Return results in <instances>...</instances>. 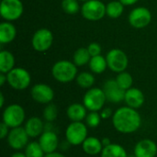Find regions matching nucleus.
I'll return each mask as SVG.
<instances>
[{
	"label": "nucleus",
	"mask_w": 157,
	"mask_h": 157,
	"mask_svg": "<svg viewBox=\"0 0 157 157\" xmlns=\"http://www.w3.org/2000/svg\"><path fill=\"white\" fill-rule=\"evenodd\" d=\"M112 124L117 132L130 134L140 129L142 118L136 109L128 106L121 107L114 112L112 116Z\"/></svg>",
	"instance_id": "f257e3e1"
},
{
	"label": "nucleus",
	"mask_w": 157,
	"mask_h": 157,
	"mask_svg": "<svg viewBox=\"0 0 157 157\" xmlns=\"http://www.w3.org/2000/svg\"><path fill=\"white\" fill-rule=\"evenodd\" d=\"M52 74L56 81L60 83H69L76 78L77 68L74 63L62 60L53 64Z\"/></svg>",
	"instance_id": "f03ea898"
},
{
	"label": "nucleus",
	"mask_w": 157,
	"mask_h": 157,
	"mask_svg": "<svg viewBox=\"0 0 157 157\" xmlns=\"http://www.w3.org/2000/svg\"><path fill=\"white\" fill-rule=\"evenodd\" d=\"M87 126L82 121H72L65 131L66 141L74 146L82 145L87 136Z\"/></svg>",
	"instance_id": "7ed1b4c3"
},
{
	"label": "nucleus",
	"mask_w": 157,
	"mask_h": 157,
	"mask_svg": "<svg viewBox=\"0 0 157 157\" xmlns=\"http://www.w3.org/2000/svg\"><path fill=\"white\" fill-rule=\"evenodd\" d=\"M107 101L104 90L99 87L89 88L83 98V104L89 111H99Z\"/></svg>",
	"instance_id": "20e7f679"
},
{
	"label": "nucleus",
	"mask_w": 157,
	"mask_h": 157,
	"mask_svg": "<svg viewBox=\"0 0 157 157\" xmlns=\"http://www.w3.org/2000/svg\"><path fill=\"white\" fill-rule=\"evenodd\" d=\"M25 110L18 104L8 105L3 111L2 121L6 123L10 129L20 127L25 121Z\"/></svg>",
	"instance_id": "39448f33"
},
{
	"label": "nucleus",
	"mask_w": 157,
	"mask_h": 157,
	"mask_svg": "<svg viewBox=\"0 0 157 157\" xmlns=\"http://www.w3.org/2000/svg\"><path fill=\"white\" fill-rule=\"evenodd\" d=\"M8 85L16 90H24L29 87L31 82L29 73L20 67H15L6 74Z\"/></svg>",
	"instance_id": "423d86ee"
},
{
	"label": "nucleus",
	"mask_w": 157,
	"mask_h": 157,
	"mask_svg": "<svg viewBox=\"0 0 157 157\" xmlns=\"http://www.w3.org/2000/svg\"><path fill=\"white\" fill-rule=\"evenodd\" d=\"M83 17L90 21H97L106 15V5L100 0H89L84 2L81 7Z\"/></svg>",
	"instance_id": "0eeeda50"
},
{
	"label": "nucleus",
	"mask_w": 157,
	"mask_h": 157,
	"mask_svg": "<svg viewBox=\"0 0 157 157\" xmlns=\"http://www.w3.org/2000/svg\"><path fill=\"white\" fill-rule=\"evenodd\" d=\"M23 4L20 0H1L0 15L6 21L18 19L23 14Z\"/></svg>",
	"instance_id": "6e6552de"
},
{
	"label": "nucleus",
	"mask_w": 157,
	"mask_h": 157,
	"mask_svg": "<svg viewBox=\"0 0 157 157\" xmlns=\"http://www.w3.org/2000/svg\"><path fill=\"white\" fill-rule=\"evenodd\" d=\"M106 59L108 63V67L115 73L119 74L124 72L128 67V63H129L128 56L122 50L120 49L110 50L108 52Z\"/></svg>",
	"instance_id": "1a4fd4ad"
},
{
	"label": "nucleus",
	"mask_w": 157,
	"mask_h": 157,
	"mask_svg": "<svg viewBox=\"0 0 157 157\" xmlns=\"http://www.w3.org/2000/svg\"><path fill=\"white\" fill-rule=\"evenodd\" d=\"M7 144L13 150H21L26 148L29 144V136L28 135L24 127L13 128L9 131L7 135Z\"/></svg>",
	"instance_id": "9d476101"
},
{
	"label": "nucleus",
	"mask_w": 157,
	"mask_h": 157,
	"mask_svg": "<svg viewBox=\"0 0 157 157\" xmlns=\"http://www.w3.org/2000/svg\"><path fill=\"white\" fill-rule=\"evenodd\" d=\"M152 14L144 6H139L132 9L129 15V23L135 29H144L150 24Z\"/></svg>",
	"instance_id": "9b49d317"
},
{
	"label": "nucleus",
	"mask_w": 157,
	"mask_h": 157,
	"mask_svg": "<svg viewBox=\"0 0 157 157\" xmlns=\"http://www.w3.org/2000/svg\"><path fill=\"white\" fill-rule=\"evenodd\" d=\"M53 41V35L48 29H38L32 37V47L37 52H46L49 50Z\"/></svg>",
	"instance_id": "f8f14e48"
},
{
	"label": "nucleus",
	"mask_w": 157,
	"mask_h": 157,
	"mask_svg": "<svg viewBox=\"0 0 157 157\" xmlns=\"http://www.w3.org/2000/svg\"><path fill=\"white\" fill-rule=\"evenodd\" d=\"M103 90L106 95L107 101L117 104L124 101L125 90H123L117 83L116 79L107 80L103 86Z\"/></svg>",
	"instance_id": "ddd939ff"
},
{
	"label": "nucleus",
	"mask_w": 157,
	"mask_h": 157,
	"mask_svg": "<svg viewBox=\"0 0 157 157\" xmlns=\"http://www.w3.org/2000/svg\"><path fill=\"white\" fill-rule=\"evenodd\" d=\"M30 95L34 101L40 104L52 103L54 98V92L52 88L46 84H37L32 86Z\"/></svg>",
	"instance_id": "4468645a"
},
{
	"label": "nucleus",
	"mask_w": 157,
	"mask_h": 157,
	"mask_svg": "<svg viewBox=\"0 0 157 157\" xmlns=\"http://www.w3.org/2000/svg\"><path fill=\"white\" fill-rule=\"evenodd\" d=\"M39 144L45 155L56 152L59 147V139L53 131H44L39 138Z\"/></svg>",
	"instance_id": "2eb2a0df"
},
{
	"label": "nucleus",
	"mask_w": 157,
	"mask_h": 157,
	"mask_svg": "<svg viewBox=\"0 0 157 157\" xmlns=\"http://www.w3.org/2000/svg\"><path fill=\"white\" fill-rule=\"evenodd\" d=\"M136 157H155L157 155L156 144L150 139H144L138 142L134 147Z\"/></svg>",
	"instance_id": "dca6fc26"
},
{
	"label": "nucleus",
	"mask_w": 157,
	"mask_h": 157,
	"mask_svg": "<svg viewBox=\"0 0 157 157\" xmlns=\"http://www.w3.org/2000/svg\"><path fill=\"white\" fill-rule=\"evenodd\" d=\"M144 100L145 98L144 93L136 87H131L125 92L124 101L126 105L130 108H132L134 109H140L144 105Z\"/></svg>",
	"instance_id": "f3484780"
},
{
	"label": "nucleus",
	"mask_w": 157,
	"mask_h": 157,
	"mask_svg": "<svg viewBox=\"0 0 157 157\" xmlns=\"http://www.w3.org/2000/svg\"><path fill=\"white\" fill-rule=\"evenodd\" d=\"M28 135L29 136V138H36V137H40L43 132L45 131V125L42 121V120L40 118L38 117H31L29 118L24 126Z\"/></svg>",
	"instance_id": "a211bd4d"
},
{
	"label": "nucleus",
	"mask_w": 157,
	"mask_h": 157,
	"mask_svg": "<svg viewBox=\"0 0 157 157\" xmlns=\"http://www.w3.org/2000/svg\"><path fill=\"white\" fill-rule=\"evenodd\" d=\"M66 114L71 121H82L86 118L87 109L84 104L74 103L67 108Z\"/></svg>",
	"instance_id": "6ab92c4d"
},
{
	"label": "nucleus",
	"mask_w": 157,
	"mask_h": 157,
	"mask_svg": "<svg viewBox=\"0 0 157 157\" xmlns=\"http://www.w3.org/2000/svg\"><path fill=\"white\" fill-rule=\"evenodd\" d=\"M83 151L89 155H97L101 154L104 146L102 144L101 140L93 137V136H88L85 142L82 144Z\"/></svg>",
	"instance_id": "aec40b11"
},
{
	"label": "nucleus",
	"mask_w": 157,
	"mask_h": 157,
	"mask_svg": "<svg viewBox=\"0 0 157 157\" xmlns=\"http://www.w3.org/2000/svg\"><path fill=\"white\" fill-rule=\"evenodd\" d=\"M17 35L16 27L10 22H2L0 24V42L2 44L9 43L14 40Z\"/></svg>",
	"instance_id": "412c9836"
},
{
	"label": "nucleus",
	"mask_w": 157,
	"mask_h": 157,
	"mask_svg": "<svg viewBox=\"0 0 157 157\" xmlns=\"http://www.w3.org/2000/svg\"><path fill=\"white\" fill-rule=\"evenodd\" d=\"M15 68V57L8 51L0 52V72L4 74L9 73Z\"/></svg>",
	"instance_id": "4be33fe9"
},
{
	"label": "nucleus",
	"mask_w": 157,
	"mask_h": 157,
	"mask_svg": "<svg viewBox=\"0 0 157 157\" xmlns=\"http://www.w3.org/2000/svg\"><path fill=\"white\" fill-rule=\"evenodd\" d=\"M100 157H128L126 150L118 144H111L103 148Z\"/></svg>",
	"instance_id": "5701e85b"
},
{
	"label": "nucleus",
	"mask_w": 157,
	"mask_h": 157,
	"mask_svg": "<svg viewBox=\"0 0 157 157\" xmlns=\"http://www.w3.org/2000/svg\"><path fill=\"white\" fill-rule=\"evenodd\" d=\"M89 68L94 74H102L108 67L107 59L103 57L102 55H97L93 56L90 59L89 62Z\"/></svg>",
	"instance_id": "b1692460"
},
{
	"label": "nucleus",
	"mask_w": 157,
	"mask_h": 157,
	"mask_svg": "<svg viewBox=\"0 0 157 157\" xmlns=\"http://www.w3.org/2000/svg\"><path fill=\"white\" fill-rule=\"evenodd\" d=\"M91 59V55L87 50V48H79L77 49L73 56V63L76 66H84L89 63Z\"/></svg>",
	"instance_id": "393cba45"
},
{
	"label": "nucleus",
	"mask_w": 157,
	"mask_h": 157,
	"mask_svg": "<svg viewBox=\"0 0 157 157\" xmlns=\"http://www.w3.org/2000/svg\"><path fill=\"white\" fill-rule=\"evenodd\" d=\"M124 10V5L121 1H111L106 6V15L111 18L120 17Z\"/></svg>",
	"instance_id": "a878e982"
},
{
	"label": "nucleus",
	"mask_w": 157,
	"mask_h": 157,
	"mask_svg": "<svg viewBox=\"0 0 157 157\" xmlns=\"http://www.w3.org/2000/svg\"><path fill=\"white\" fill-rule=\"evenodd\" d=\"M76 83L80 87L89 89L95 83V77L88 72H83L76 76Z\"/></svg>",
	"instance_id": "bb28decb"
},
{
	"label": "nucleus",
	"mask_w": 157,
	"mask_h": 157,
	"mask_svg": "<svg viewBox=\"0 0 157 157\" xmlns=\"http://www.w3.org/2000/svg\"><path fill=\"white\" fill-rule=\"evenodd\" d=\"M25 155L27 157H44L45 153L43 152L39 142H31L26 146Z\"/></svg>",
	"instance_id": "cd10ccee"
},
{
	"label": "nucleus",
	"mask_w": 157,
	"mask_h": 157,
	"mask_svg": "<svg viewBox=\"0 0 157 157\" xmlns=\"http://www.w3.org/2000/svg\"><path fill=\"white\" fill-rule=\"evenodd\" d=\"M116 81L118 83V85L123 89V90H128L132 86V83H133V78L131 74H129L128 72H121L119 73L117 77H116Z\"/></svg>",
	"instance_id": "c85d7f7f"
},
{
	"label": "nucleus",
	"mask_w": 157,
	"mask_h": 157,
	"mask_svg": "<svg viewBox=\"0 0 157 157\" xmlns=\"http://www.w3.org/2000/svg\"><path fill=\"white\" fill-rule=\"evenodd\" d=\"M43 119L47 122H52L57 119L58 116V109L57 106L53 103H49L47 106L44 108L43 112H42Z\"/></svg>",
	"instance_id": "c756f323"
},
{
	"label": "nucleus",
	"mask_w": 157,
	"mask_h": 157,
	"mask_svg": "<svg viewBox=\"0 0 157 157\" xmlns=\"http://www.w3.org/2000/svg\"><path fill=\"white\" fill-rule=\"evenodd\" d=\"M62 8L66 14L75 15L80 10V6L78 0H63Z\"/></svg>",
	"instance_id": "7c9ffc66"
},
{
	"label": "nucleus",
	"mask_w": 157,
	"mask_h": 157,
	"mask_svg": "<svg viewBox=\"0 0 157 157\" xmlns=\"http://www.w3.org/2000/svg\"><path fill=\"white\" fill-rule=\"evenodd\" d=\"M101 116L100 113H98V111H90L86 118V124L87 127L89 128H97L99 126L100 122H101Z\"/></svg>",
	"instance_id": "2f4dec72"
},
{
	"label": "nucleus",
	"mask_w": 157,
	"mask_h": 157,
	"mask_svg": "<svg viewBox=\"0 0 157 157\" xmlns=\"http://www.w3.org/2000/svg\"><path fill=\"white\" fill-rule=\"evenodd\" d=\"M87 50H88L91 57H93V56L100 55L101 51H102V48H101V46H100L99 43H98V42H92V43H90L88 45Z\"/></svg>",
	"instance_id": "473e14b6"
},
{
	"label": "nucleus",
	"mask_w": 157,
	"mask_h": 157,
	"mask_svg": "<svg viewBox=\"0 0 157 157\" xmlns=\"http://www.w3.org/2000/svg\"><path fill=\"white\" fill-rule=\"evenodd\" d=\"M9 129L10 128L6 123H4L3 121L1 122V124H0V138L1 139H5L7 137V135L9 133Z\"/></svg>",
	"instance_id": "72a5a7b5"
},
{
	"label": "nucleus",
	"mask_w": 157,
	"mask_h": 157,
	"mask_svg": "<svg viewBox=\"0 0 157 157\" xmlns=\"http://www.w3.org/2000/svg\"><path fill=\"white\" fill-rule=\"evenodd\" d=\"M113 114L114 113L112 112V109H109V108H103L100 110V116H101L102 120H108L110 117H112Z\"/></svg>",
	"instance_id": "f704fd0d"
},
{
	"label": "nucleus",
	"mask_w": 157,
	"mask_h": 157,
	"mask_svg": "<svg viewBox=\"0 0 157 157\" xmlns=\"http://www.w3.org/2000/svg\"><path fill=\"white\" fill-rule=\"evenodd\" d=\"M119 1H121L124 6H132L136 4L139 0H119Z\"/></svg>",
	"instance_id": "c9c22d12"
},
{
	"label": "nucleus",
	"mask_w": 157,
	"mask_h": 157,
	"mask_svg": "<svg viewBox=\"0 0 157 157\" xmlns=\"http://www.w3.org/2000/svg\"><path fill=\"white\" fill-rule=\"evenodd\" d=\"M44 157H66L65 155H63V154L61 153H58V152H54V153H52V154H47L45 155Z\"/></svg>",
	"instance_id": "e433bc0d"
},
{
	"label": "nucleus",
	"mask_w": 157,
	"mask_h": 157,
	"mask_svg": "<svg viewBox=\"0 0 157 157\" xmlns=\"http://www.w3.org/2000/svg\"><path fill=\"white\" fill-rule=\"evenodd\" d=\"M6 82H7V77H6V74L1 73V74H0V86H4V84H5Z\"/></svg>",
	"instance_id": "4c0bfd02"
},
{
	"label": "nucleus",
	"mask_w": 157,
	"mask_h": 157,
	"mask_svg": "<svg viewBox=\"0 0 157 157\" xmlns=\"http://www.w3.org/2000/svg\"><path fill=\"white\" fill-rule=\"evenodd\" d=\"M101 142H102V144H103L104 147H106V146H108V145H109V144H112L111 141H110V139L108 138V137H104V138L101 140Z\"/></svg>",
	"instance_id": "58836bf2"
},
{
	"label": "nucleus",
	"mask_w": 157,
	"mask_h": 157,
	"mask_svg": "<svg viewBox=\"0 0 157 157\" xmlns=\"http://www.w3.org/2000/svg\"><path fill=\"white\" fill-rule=\"evenodd\" d=\"M10 157H27L26 156V155H25V153H21V152H16V153H14Z\"/></svg>",
	"instance_id": "ea45409f"
},
{
	"label": "nucleus",
	"mask_w": 157,
	"mask_h": 157,
	"mask_svg": "<svg viewBox=\"0 0 157 157\" xmlns=\"http://www.w3.org/2000/svg\"><path fill=\"white\" fill-rule=\"evenodd\" d=\"M5 104V98L3 93H0V108H3Z\"/></svg>",
	"instance_id": "a19ab883"
},
{
	"label": "nucleus",
	"mask_w": 157,
	"mask_h": 157,
	"mask_svg": "<svg viewBox=\"0 0 157 157\" xmlns=\"http://www.w3.org/2000/svg\"><path fill=\"white\" fill-rule=\"evenodd\" d=\"M128 157H136L135 155H128Z\"/></svg>",
	"instance_id": "79ce46f5"
},
{
	"label": "nucleus",
	"mask_w": 157,
	"mask_h": 157,
	"mask_svg": "<svg viewBox=\"0 0 157 157\" xmlns=\"http://www.w3.org/2000/svg\"><path fill=\"white\" fill-rule=\"evenodd\" d=\"M78 1H82V2H86V1H89V0H78Z\"/></svg>",
	"instance_id": "37998d69"
}]
</instances>
